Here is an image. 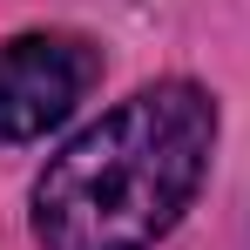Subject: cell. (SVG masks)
<instances>
[{
  "instance_id": "1",
  "label": "cell",
  "mask_w": 250,
  "mask_h": 250,
  "mask_svg": "<svg viewBox=\"0 0 250 250\" xmlns=\"http://www.w3.org/2000/svg\"><path fill=\"white\" fill-rule=\"evenodd\" d=\"M216 102L196 82H149L82 128L34 183L41 250H149L203 189Z\"/></svg>"
},
{
  "instance_id": "2",
  "label": "cell",
  "mask_w": 250,
  "mask_h": 250,
  "mask_svg": "<svg viewBox=\"0 0 250 250\" xmlns=\"http://www.w3.org/2000/svg\"><path fill=\"white\" fill-rule=\"evenodd\" d=\"M102 75L82 34H14L0 41V142H34L61 128Z\"/></svg>"
}]
</instances>
